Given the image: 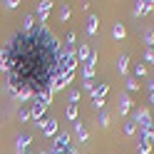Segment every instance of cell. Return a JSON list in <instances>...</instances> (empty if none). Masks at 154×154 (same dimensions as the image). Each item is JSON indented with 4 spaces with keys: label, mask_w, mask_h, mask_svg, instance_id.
<instances>
[{
    "label": "cell",
    "mask_w": 154,
    "mask_h": 154,
    "mask_svg": "<svg viewBox=\"0 0 154 154\" xmlns=\"http://www.w3.org/2000/svg\"><path fill=\"white\" fill-rule=\"evenodd\" d=\"M139 87H142V85L134 80V77H129V80H127V92H137Z\"/></svg>",
    "instance_id": "obj_21"
},
{
    "label": "cell",
    "mask_w": 154,
    "mask_h": 154,
    "mask_svg": "<svg viewBox=\"0 0 154 154\" xmlns=\"http://www.w3.org/2000/svg\"><path fill=\"white\" fill-rule=\"evenodd\" d=\"M90 45H85V42H80V47H77V62H80V65H85V62H87L90 60Z\"/></svg>",
    "instance_id": "obj_10"
},
{
    "label": "cell",
    "mask_w": 154,
    "mask_h": 154,
    "mask_svg": "<svg viewBox=\"0 0 154 154\" xmlns=\"http://www.w3.org/2000/svg\"><path fill=\"white\" fill-rule=\"evenodd\" d=\"M137 122H134V119H127V122H124V134H129V137H132V134H137Z\"/></svg>",
    "instance_id": "obj_17"
},
{
    "label": "cell",
    "mask_w": 154,
    "mask_h": 154,
    "mask_svg": "<svg viewBox=\"0 0 154 154\" xmlns=\"http://www.w3.org/2000/svg\"><path fill=\"white\" fill-rule=\"evenodd\" d=\"M70 13H72V8L65 3V5L60 8V20H62V23H65V20H70Z\"/></svg>",
    "instance_id": "obj_20"
},
{
    "label": "cell",
    "mask_w": 154,
    "mask_h": 154,
    "mask_svg": "<svg viewBox=\"0 0 154 154\" xmlns=\"http://www.w3.org/2000/svg\"><path fill=\"white\" fill-rule=\"evenodd\" d=\"M107 92H109V85H104V82L94 85V90L90 92V94H92V102H102L104 97H107Z\"/></svg>",
    "instance_id": "obj_5"
},
{
    "label": "cell",
    "mask_w": 154,
    "mask_h": 154,
    "mask_svg": "<svg viewBox=\"0 0 154 154\" xmlns=\"http://www.w3.org/2000/svg\"><path fill=\"white\" fill-rule=\"evenodd\" d=\"M30 119V107H23L20 109V122H27Z\"/></svg>",
    "instance_id": "obj_25"
},
{
    "label": "cell",
    "mask_w": 154,
    "mask_h": 154,
    "mask_svg": "<svg viewBox=\"0 0 154 154\" xmlns=\"http://www.w3.org/2000/svg\"><path fill=\"white\" fill-rule=\"evenodd\" d=\"M132 119L137 122V127H139V129H149V127H152V122H154V117L149 114V109H147V107L134 109V117H132Z\"/></svg>",
    "instance_id": "obj_2"
},
{
    "label": "cell",
    "mask_w": 154,
    "mask_h": 154,
    "mask_svg": "<svg viewBox=\"0 0 154 154\" xmlns=\"http://www.w3.org/2000/svg\"><path fill=\"white\" fill-rule=\"evenodd\" d=\"M149 104H154V92H149Z\"/></svg>",
    "instance_id": "obj_31"
},
{
    "label": "cell",
    "mask_w": 154,
    "mask_h": 154,
    "mask_svg": "<svg viewBox=\"0 0 154 154\" xmlns=\"http://www.w3.org/2000/svg\"><path fill=\"white\" fill-rule=\"evenodd\" d=\"M65 114H67V119H70V122H77V104H67Z\"/></svg>",
    "instance_id": "obj_18"
},
{
    "label": "cell",
    "mask_w": 154,
    "mask_h": 154,
    "mask_svg": "<svg viewBox=\"0 0 154 154\" xmlns=\"http://www.w3.org/2000/svg\"><path fill=\"white\" fill-rule=\"evenodd\" d=\"M124 35H127V30H124L122 23H117V25L112 27V37H114V40H124Z\"/></svg>",
    "instance_id": "obj_15"
},
{
    "label": "cell",
    "mask_w": 154,
    "mask_h": 154,
    "mask_svg": "<svg viewBox=\"0 0 154 154\" xmlns=\"http://www.w3.org/2000/svg\"><path fill=\"white\" fill-rule=\"evenodd\" d=\"M77 100H80V92H77V90H72V92H70V104H75Z\"/></svg>",
    "instance_id": "obj_27"
},
{
    "label": "cell",
    "mask_w": 154,
    "mask_h": 154,
    "mask_svg": "<svg viewBox=\"0 0 154 154\" xmlns=\"http://www.w3.org/2000/svg\"><path fill=\"white\" fill-rule=\"evenodd\" d=\"M35 30V15H25V20H23V32H30Z\"/></svg>",
    "instance_id": "obj_16"
},
{
    "label": "cell",
    "mask_w": 154,
    "mask_h": 154,
    "mask_svg": "<svg viewBox=\"0 0 154 154\" xmlns=\"http://www.w3.org/2000/svg\"><path fill=\"white\" fill-rule=\"evenodd\" d=\"M129 112H132V100H129L127 92H122L119 94V114H122V117H127Z\"/></svg>",
    "instance_id": "obj_9"
},
{
    "label": "cell",
    "mask_w": 154,
    "mask_h": 154,
    "mask_svg": "<svg viewBox=\"0 0 154 154\" xmlns=\"http://www.w3.org/2000/svg\"><path fill=\"white\" fill-rule=\"evenodd\" d=\"M52 154H77V152H75V149L70 147V149H65V152H52Z\"/></svg>",
    "instance_id": "obj_29"
},
{
    "label": "cell",
    "mask_w": 154,
    "mask_h": 154,
    "mask_svg": "<svg viewBox=\"0 0 154 154\" xmlns=\"http://www.w3.org/2000/svg\"><path fill=\"white\" fill-rule=\"evenodd\" d=\"M32 142V137L30 134H20L17 137V142H15V149H17V154H25V149H27V144Z\"/></svg>",
    "instance_id": "obj_11"
},
{
    "label": "cell",
    "mask_w": 154,
    "mask_h": 154,
    "mask_svg": "<svg viewBox=\"0 0 154 154\" xmlns=\"http://www.w3.org/2000/svg\"><path fill=\"white\" fill-rule=\"evenodd\" d=\"M107 124H109V114L102 109V112H100V127H107Z\"/></svg>",
    "instance_id": "obj_24"
},
{
    "label": "cell",
    "mask_w": 154,
    "mask_h": 154,
    "mask_svg": "<svg viewBox=\"0 0 154 154\" xmlns=\"http://www.w3.org/2000/svg\"><path fill=\"white\" fill-rule=\"evenodd\" d=\"M5 8H10V10H13V8H17V0H8V3H3Z\"/></svg>",
    "instance_id": "obj_28"
},
{
    "label": "cell",
    "mask_w": 154,
    "mask_h": 154,
    "mask_svg": "<svg viewBox=\"0 0 154 154\" xmlns=\"http://www.w3.org/2000/svg\"><path fill=\"white\" fill-rule=\"evenodd\" d=\"M142 77H147V67L144 65H134V80H142Z\"/></svg>",
    "instance_id": "obj_19"
},
{
    "label": "cell",
    "mask_w": 154,
    "mask_h": 154,
    "mask_svg": "<svg viewBox=\"0 0 154 154\" xmlns=\"http://www.w3.org/2000/svg\"><path fill=\"white\" fill-rule=\"evenodd\" d=\"M72 124H75V134L80 137V142H87V139H90V134H87V129H85V124H82L80 119L72 122Z\"/></svg>",
    "instance_id": "obj_13"
},
{
    "label": "cell",
    "mask_w": 154,
    "mask_h": 154,
    "mask_svg": "<svg viewBox=\"0 0 154 154\" xmlns=\"http://www.w3.org/2000/svg\"><path fill=\"white\" fill-rule=\"evenodd\" d=\"M97 25H100V17L97 15H90L87 17V35H97Z\"/></svg>",
    "instance_id": "obj_14"
},
{
    "label": "cell",
    "mask_w": 154,
    "mask_h": 154,
    "mask_svg": "<svg viewBox=\"0 0 154 154\" xmlns=\"http://www.w3.org/2000/svg\"><path fill=\"white\" fill-rule=\"evenodd\" d=\"M144 62L154 65V47H147V50H144Z\"/></svg>",
    "instance_id": "obj_23"
},
{
    "label": "cell",
    "mask_w": 154,
    "mask_h": 154,
    "mask_svg": "<svg viewBox=\"0 0 154 154\" xmlns=\"http://www.w3.org/2000/svg\"><path fill=\"white\" fill-rule=\"evenodd\" d=\"M0 72H10V50H8V45L5 47H0Z\"/></svg>",
    "instance_id": "obj_8"
},
{
    "label": "cell",
    "mask_w": 154,
    "mask_h": 154,
    "mask_svg": "<svg viewBox=\"0 0 154 154\" xmlns=\"http://www.w3.org/2000/svg\"><path fill=\"white\" fill-rule=\"evenodd\" d=\"M65 149H70V134H67V132H57L50 152H65Z\"/></svg>",
    "instance_id": "obj_4"
},
{
    "label": "cell",
    "mask_w": 154,
    "mask_h": 154,
    "mask_svg": "<svg viewBox=\"0 0 154 154\" xmlns=\"http://www.w3.org/2000/svg\"><path fill=\"white\" fill-rule=\"evenodd\" d=\"M65 42L70 45V47H75V32H72V30H70V32L65 35Z\"/></svg>",
    "instance_id": "obj_26"
},
{
    "label": "cell",
    "mask_w": 154,
    "mask_h": 154,
    "mask_svg": "<svg viewBox=\"0 0 154 154\" xmlns=\"http://www.w3.org/2000/svg\"><path fill=\"white\" fill-rule=\"evenodd\" d=\"M52 0H42L40 5H37V17H40V25H45V20H47V15H50V10H52Z\"/></svg>",
    "instance_id": "obj_6"
},
{
    "label": "cell",
    "mask_w": 154,
    "mask_h": 154,
    "mask_svg": "<svg viewBox=\"0 0 154 154\" xmlns=\"http://www.w3.org/2000/svg\"><path fill=\"white\" fill-rule=\"evenodd\" d=\"M97 60H100V52L92 50V52H90V60L82 65V77H85V82H92L94 72H97Z\"/></svg>",
    "instance_id": "obj_1"
},
{
    "label": "cell",
    "mask_w": 154,
    "mask_h": 154,
    "mask_svg": "<svg viewBox=\"0 0 154 154\" xmlns=\"http://www.w3.org/2000/svg\"><path fill=\"white\" fill-rule=\"evenodd\" d=\"M127 65H129V55H127V52H122V55L117 57V65H114V70H117L119 75H124V72H127Z\"/></svg>",
    "instance_id": "obj_12"
},
{
    "label": "cell",
    "mask_w": 154,
    "mask_h": 154,
    "mask_svg": "<svg viewBox=\"0 0 154 154\" xmlns=\"http://www.w3.org/2000/svg\"><path fill=\"white\" fill-rule=\"evenodd\" d=\"M147 13H152V3H149V0H139V3H134V8H132V15L134 17H142V15H147Z\"/></svg>",
    "instance_id": "obj_7"
},
{
    "label": "cell",
    "mask_w": 154,
    "mask_h": 154,
    "mask_svg": "<svg viewBox=\"0 0 154 154\" xmlns=\"http://www.w3.org/2000/svg\"><path fill=\"white\" fill-rule=\"evenodd\" d=\"M42 154H52V152H42Z\"/></svg>",
    "instance_id": "obj_32"
},
{
    "label": "cell",
    "mask_w": 154,
    "mask_h": 154,
    "mask_svg": "<svg viewBox=\"0 0 154 154\" xmlns=\"http://www.w3.org/2000/svg\"><path fill=\"white\" fill-rule=\"evenodd\" d=\"M147 87H149V92H154V77H152V80L147 82Z\"/></svg>",
    "instance_id": "obj_30"
},
{
    "label": "cell",
    "mask_w": 154,
    "mask_h": 154,
    "mask_svg": "<svg viewBox=\"0 0 154 154\" xmlns=\"http://www.w3.org/2000/svg\"><path fill=\"white\" fill-rule=\"evenodd\" d=\"M152 10H154V3H152Z\"/></svg>",
    "instance_id": "obj_33"
},
{
    "label": "cell",
    "mask_w": 154,
    "mask_h": 154,
    "mask_svg": "<svg viewBox=\"0 0 154 154\" xmlns=\"http://www.w3.org/2000/svg\"><path fill=\"white\" fill-rule=\"evenodd\" d=\"M37 127H42V134L45 137H57V132H60V124H57L55 117H47L45 122H40Z\"/></svg>",
    "instance_id": "obj_3"
},
{
    "label": "cell",
    "mask_w": 154,
    "mask_h": 154,
    "mask_svg": "<svg viewBox=\"0 0 154 154\" xmlns=\"http://www.w3.org/2000/svg\"><path fill=\"white\" fill-rule=\"evenodd\" d=\"M144 45H147V47H154V30H147V32H144Z\"/></svg>",
    "instance_id": "obj_22"
}]
</instances>
